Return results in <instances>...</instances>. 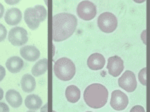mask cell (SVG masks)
Wrapping results in <instances>:
<instances>
[{"mask_svg":"<svg viewBox=\"0 0 150 112\" xmlns=\"http://www.w3.org/2000/svg\"><path fill=\"white\" fill-rule=\"evenodd\" d=\"M77 18L70 13H57L52 18V40L61 42L75 32Z\"/></svg>","mask_w":150,"mask_h":112,"instance_id":"obj_1","label":"cell"},{"mask_svg":"<svg viewBox=\"0 0 150 112\" xmlns=\"http://www.w3.org/2000/svg\"><path fill=\"white\" fill-rule=\"evenodd\" d=\"M84 101L91 108H101L107 103L108 90L100 83H93L86 87L84 91Z\"/></svg>","mask_w":150,"mask_h":112,"instance_id":"obj_2","label":"cell"},{"mask_svg":"<svg viewBox=\"0 0 150 112\" xmlns=\"http://www.w3.org/2000/svg\"><path fill=\"white\" fill-rule=\"evenodd\" d=\"M53 71L58 79L62 81H69L74 77L76 68L72 60L66 57H62L54 63Z\"/></svg>","mask_w":150,"mask_h":112,"instance_id":"obj_3","label":"cell"},{"mask_svg":"<svg viewBox=\"0 0 150 112\" xmlns=\"http://www.w3.org/2000/svg\"><path fill=\"white\" fill-rule=\"evenodd\" d=\"M46 8L42 5H36L32 8L29 7L24 12V20L31 30H35L39 27L40 22L46 19Z\"/></svg>","mask_w":150,"mask_h":112,"instance_id":"obj_4","label":"cell"},{"mask_svg":"<svg viewBox=\"0 0 150 112\" xmlns=\"http://www.w3.org/2000/svg\"><path fill=\"white\" fill-rule=\"evenodd\" d=\"M97 24L102 32L112 33L117 28L118 21L114 14H112L111 12H104L98 17Z\"/></svg>","mask_w":150,"mask_h":112,"instance_id":"obj_5","label":"cell"},{"mask_svg":"<svg viewBox=\"0 0 150 112\" xmlns=\"http://www.w3.org/2000/svg\"><path fill=\"white\" fill-rule=\"evenodd\" d=\"M77 15H78L82 20L89 21L92 20L97 13V8L96 5L91 1H81L77 6Z\"/></svg>","mask_w":150,"mask_h":112,"instance_id":"obj_6","label":"cell"},{"mask_svg":"<svg viewBox=\"0 0 150 112\" xmlns=\"http://www.w3.org/2000/svg\"><path fill=\"white\" fill-rule=\"evenodd\" d=\"M8 40L14 46H23L28 41L27 31L22 27H13L8 32Z\"/></svg>","mask_w":150,"mask_h":112,"instance_id":"obj_7","label":"cell"},{"mask_svg":"<svg viewBox=\"0 0 150 112\" xmlns=\"http://www.w3.org/2000/svg\"><path fill=\"white\" fill-rule=\"evenodd\" d=\"M118 85L127 92H133L137 87L136 76L132 71L126 70L118 79Z\"/></svg>","mask_w":150,"mask_h":112,"instance_id":"obj_8","label":"cell"},{"mask_svg":"<svg viewBox=\"0 0 150 112\" xmlns=\"http://www.w3.org/2000/svg\"><path fill=\"white\" fill-rule=\"evenodd\" d=\"M128 103H129V100H128V97L124 92L120 91V90H114L112 92L110 105L114 110L117 111L124 110L127 107Z\"/></svg>","mask_w":150,"mask_h":112,"instance_id":"obj_9","label":"cell"},{"mask_svg":"<svg viewBox=\"0 0 150 112\" xmlns=\"http://www.w3.org/2000/svg\"><path fill=\"white\" fill-rule=\"evenodd\" d=\"M107 69L111 76L117 77L120 75V73H122L123 69H124V62L117 55L109 57L107 63Z\"/></svg>","mask_w":150,"mask_h":112,"instance_id":"obj_10","label":"cell"},{"mask_svg":"<svg viewBox=\"0 0 150 112\" xmlns=\"http://www.w3.org/2000/svg\"><path fill=\"white\" fill-rule=\"evenodd\" d=\"M20 55L27 61H36L40 57V51L35 46L27 45L20 49Z\"/></svg>","mask_w":150,"mask_h":112,"instance_id":"obj_11","label":"cell"},{"mask_svg":"<svg viewBox=\"0 0 150 112\" xmlns=\"http://www.w3.org/2000/svg\"><path fill=\"white\" fill-rule=\"evenodd\" d=\"M5 22L8 25L15 26L20 23L21 19H22V13H21L20 9L18 8H10L6 11L5 15H4Z\"/></svg>","mask_w":150,"mask_h":112,"instance_id":"obj_12","label":"cell"},{"mask_svg":"<svg viewBox=\"0 0 150 112\" xmlns=\"http://www.w3.org/2000/svg\"><path fill=\"white\" fill-rule=\"evenodd\" d=\"M87 65L91 70H100L105 65V58L100 53H93L87 59Z\"/></svg>","mask_w":150,"mask_h":112,"instance_id":"obj_13","label":"cell"},{"mask_svg":"<svg viewBox=\"0 0 150 112\" xmlns=\"http://www.w3.org/2000/svg\"><path fill=\"white\" fill-rule=\"evenodd\" d=\"M24 66V62L22 58L17 56H12L8 58L6 61V68L11 73H18Z\"/></svg>","mask_w":150,"mask_h":112,"instance_id":"obj_14","label":"cell"},{"mask_svg":"<svg viewBox=\"0 0 150 112\" xmlns=\"http://www.w3.org/2000/svg\"><path fill=\"white\" fill-rule=\"evenodd\" d=\"M5 98L9 105H11L13 108H18L22 104V97L20 93L14 89H10L6 92Z\"/></svg>","mask_w":150,"mask_h":112,"instance_id":"obj_15","label":"cell"},{"mask_svg":"<svg viewBox=\"0 0 150 112\" xmlns=\"http://www.w3.org/2000/svg\"><path fill=\"white\" fill-rule=\"evenodd\" d=\"M36 87V81L31 74H24L21 78V88L24 92L30 93Z\"/></svg>","mask_w":150,"mask_h":112,"instance_id":"obj_16","label":"cell"},{"mask_svg":"<svg viewBox=\"0 0 150 112\" xmlns=\"http://www.w3.org/2000/svg\"><path fill=\"white\" fill-rule=\"evenodd\" d=\"M65 96L66 99L71 103H76L77 101L80 99L81 93L80 89L75 85H69L68 87L65 90Z\"/></svg>","mask_w":150,"mask_h":112,"instance_id":"obj_17","label":"cell"},{"mask_svg":"<svg viewBox=\"0 0 150 112\" xmlns=\"http://www.w3.org/2000/svg\"><path fill=\"white\" fill-rule=\"evenodd\" d=\"M25 105L30 110L34 111L37 109H40L42 106V100L38 95L36 94H30V95L26 96L25 98Z\"/></svg>","mask_w":150,"mask_h":112,"instance_id":"obj_18","label":"cell"},{"mask_svg":"<svg viewBox=\"0 0 150 112\" xmlns=\"http://www.w3.org/2000/svg\"><path fill=\"white\" fill-rule=\"evenodd\" d=\"M47 70V59L46 58H43L40 59L39 61L35 63V65L32 67L31 73H32L33 76H40V75L44 74Z\"/></svg>","mask_w":150,"mask_h":112,"instance_id":"obj_19","label":"cell"},{"mask_svg":"<svg viewBox=\"0 0 150 112\" xmlns=\"http://www.w3.org/2000/svg\"><path fill=\"white\" fill-rule=\"evenodd\" d=\"M146 71H147V68L144 67L143 69L140 70L139 74H138V79L140 81V83H141L142 85H144V86H146L147 82H146Z\"/></svg>","mask_w":150,"mask_h":112,"instance_id":"obj_20","label":"cell"},{"mask_svg":"<svg viewBox=\"0 0 150 112\" xmlns=\"http://www.w3.org/2000/svg\"><path fill=\"white\" fill-rule=\"evenodd\" d=\"M6 36H7V30H6L5 26L2 25V24L0 23V42L4 41V39L6 38Z\"/></svg>","mask_w":150,"mask_h":112,"instance_id":"obj_21","label":"cell"},{"mask_svg":"<svg viewBox=\"0 0 150 112\" xmlns=\"http://www.w3.org/2000/svg\"><path fill=\"white\" fill-rule=\"evenodd\" d=\"M130 112H145V109H144V107H142L140 105H136V106L132 107Z\"/></svg>","mask_w":150,"mask_h":112,"instance_id":"obj_22","label":"cell"},{"mask_svg":"<svg viewBox=\"0 0 150 112\" xmlns=\"http://www.w3.org/2000/svg\"><path fill=\"white\" fill-rule=\"evenodd\" d=\"M0 112H9V107L4 102H0Z\"/></svg>","mask_w":150,"mask_h":112,"instance_id":"obj_23","label":"cell"},{"mask_svg":"<svg viewBox=\"0 0 150 112\" xmlns=\"http://www.w3.org/2000/svg\"><path fill=\"white\" fill-rule=\"evenodd\" d=\"M5 74H6L5 68L0 65V81H2V80H3V78L5 77Z\"/></svg>","mask_w":150,"mask_h":112,"instance_id":"obj_24","label":"cell"},{"mask_svg":"<svg viewBox=\"0 0 150 112\" xmlns=\"http://www.w3.org/2000/svg\"><path fill=\"white\" fill-rule=\"evenodd\" d=\"M3 14H4V6L0 3V18L3 16Z\"/></svg>","mask_w":150,"mask_h":112,"instance_id":"obj_25","label":"cell"},{"mask_svg":"<svg viewBox=\"0 0 150 112\" xmlns=\"http://www.w3.org/2000/svg\"><path fill=\"white\" fill-rule=\"evenodd\" d=\"M6 3L9 4V5H13V4H17L19 1H14V0H11V1H9V0H6Z\"/></svg>","mask_w":150,"mask_h":112,"instance_id":"obj_26","label":"cell"},{"mask_svg":"<svg viewBox=\"0 0 150 112\" xmlns=\"http://www.w3.org/2000/svg\"><path fill=\"white\" fill-rule=\"evenodd\" d=\"M47 108H48V104H45V105L43 106L42 108H41V112H46Z\"/></svg>","mask_w":150,"mask_h":112,"instance_id":"obj_27","label":"cell"},{"mask_svg":"<svg viewBox=\"0 0 150 112\" xmlns=\"http://www.w3.org/2000/svg\"><path fill=\"white\" fill-rule=\"evenodd\" d=\"M3 94H4L3 89H2V88H0V100H1V99L3 98Z\"/></svg>","mask_w":150,"mask_h":112,"instance_id":"obj_28","label":"cell"},{"mask_svg":"<svg viewBox=\"0 0 150 112\" xmlns=\"http://www.w3.org/2000/svg\"><path fill=\"white\" fill-rule=\"evenodd\" d=\"M27 112H35V111H32V110H30V111H27Z\"/></svg>","mask_w":150,"mask_h":112,"instance_id":"obj_29","label":"cell"},{"mask_svg":"<svg viewBox=\"0 0 150 112\" xmlns=\"http://www.w3.org/2000/svg\"><path fill=\"white\" fill-rule=\"evenodd\" d=\"M52 112H56V111H55V110H53V111H52Z\"/></svg>","mask_w":150,"mask_h":112,"instance_id":"obj_30","label":"cell"},{"mask_svg":"<svg viewBox=\"0 0 150 112\" xmlns=\"http://www.w3.org/2000/svg\"><path fill=\"white\" fill-rule=\"evenodd\" d=\"M88 112H91V111H88Z\"/></svg>","mask_w":150,"mask_h":112,"instance_id":"obj_31","label":"cell"}]
</instances>
